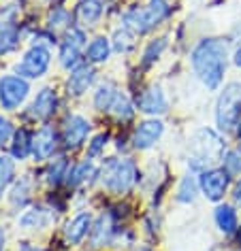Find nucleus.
Returning <instances> with one entry per match:
<instances>
[{
  "label": "nucleus",
  "instance_id": "obj_1",
  "mask_svg": "<svg viewBox=\"0 0 241 251\" xmlns=\"http://www.w3.org/2000/svg\"><path fill=\"white\" fill-rule=\"evenodd\" d=\"M228 43L222 39H203L190 53L194 75L207 90H218L224 81Z\"/></svg>",
  "mask_w": 241,
  "mask_h": 251
},
{
  "label": "nucleus",
  "instance_id": "obj_2",
  "mask_svg": "<svg viewBox=\"0 0 241 251\" xmlns=\"http://www.w3.org/2000/svg\"><path fill=\"white\" fill-rule=\"evenodd\" d=\"M100 181H103L105 190H109L111 194H122L130 192L139 181V168L132 160L128 158H111L107 160L103 168H100Z\"/></svg>",
  "mask_w": 241,
  "mask_h": 251
},
{
  "label": "nucleus",
  "instance_id": "obj_3",
  "mask_svg": "<svg viewBox=\"0 0 241 251\" xmlns=\"http://www.w3.org/2000/svg\"><path fill=\"white\" fill-rule=\"evenodd\" d=\"M241 119V83L231 81L220 92L215 102V124L222 132H231L239 126Z\"/></svg>",
  "mask_w": 241,
  "mask_h": 251
},
{
  "label": "nucleus",
  "instance_id": "obj_4",
  "mask_svg": "<svg viewBox=\"0 0 241 251\" xmlns=\"http://www.w3.org/2000/svg\"><path fill=\"white\" fill-rule=\"evenodd\" d=\"M171 13V7L167 0H150L148 7L141 9H130L124 15V26L130 28L132 32L145 34L150 30H154L158 24L164 22Z\"/></svg>",
  "mask_w": 241,
  "mask_h": 251
},
{
  "label": "nucleus",
  "instance_id": "obj_5",
  "mask_svg": "<svg viewBox=\"0 0 241 251\" xmlns=\"http://www.w3.org/2000/svg\"><path fill=\"white\" fill-rule=\"evenodd\" d=\"M52 66V51L47 45L36 43L17 62V75L24 79H41Z\"/></svg>",
  "mask_w": 241,
  "mask_h": 251
},
{
  "label": "nucleus",
  "instance_id": "obj_6",
  "mask_svg": "<svg viewBox=\"0 0 241 251\" xmlns=\"http://www.w3.org/2000/svg\"><path fill=\"white\" fill-rule=\"evenodd\" d=\"M30 94L28 79L20 77V75H4L0 77V106L4 111H17L26 102Z\"/></svg>",
  "mask_w": 241,
  "mask_h": 251
},
{
  "label": "nucleus",
  "instance_id": "obj_7",
  "mask_svg": "<svg viewBox=\"0 0 241 251\" xmlns=\"http://www.w3.org/2000/svg\"><path fill=\"white\" fill-rule=\"evenodd\" d=\"M203 139L201 141V134L196 132L192 136V164L194 168H203L205 164H211L222 155V145L220 136L213 132V130H203Z\"/></svg>",
  "mask_w": 241,
  "mask_h": 251
},
{
  "label": "nucleus",
  "instance_id": "obj_8",
  "mask_svg": "<svg viewBox=\"0 0 241 251\" xmlns=\"http://www.w3.org/2000/svg\"><path fill=\"white\" fill-rule=\"evenodd\" d=\"M231 187V175L224 168H207L199 177V190L207 200L220 202Z\"/></svg>",
  "mask_w": 241,
  "mask_h": 251
},
{
  "label": "nucleus",
  "instance_id": "obj_9",
  "mask_svg": "<svg viewBox=\"0 0 241 251\" xmlns=\"http://www.w3.org/2000/svg\"><path fill=\"white\" fill-rule=\"evenodd\" d=\"M92 124L84 115H68L62 126V143L66 149H79L86 143Z\"/></svg>",
  "mask_w": 241,
  "mask_h": 251
},
{
  "label": "nucleus",
  "instance_id": "obj_10",
  "mask_svg": "<svg viewBox=\"0 0 241 251\" xmlns=\"http://www.w3.org/2000/svg\"><path fill=\"white\" fill-rule=\"evenodd\" d=\"M84 43H86L84 30H79V28L68 30L64 43L60 45V55H58L62 68H68V71L77 68L79 60H81V47H84Z\"/></svg>",
  "mask_w": 241,
  "mask_h": 251
},
{
  "label": "nucleus",
  "instance_id": "obj_11",
  "mask_svg": "<svg viewBox=\"0 0 241 251\" xmlns=\"http://www.w3.org/2000/svg\"><path fill=\"white\" fill-rule=\"evenodd\" d=\"M164 134V124L158 122V119H145L135 128L132 132V147L139 149V151H145V149L154 147L160 136Z\"/></svg>",
  "mask_w": 241,
  "mask_h": 251
},
{
  "label": "nucleus",
  "instance_id": "obj_12",
  "mask_svg": "<svg viewBox=\"0 0 241 251\" xmlns=\"http://www.w3.org/2000/svg\"><path fill=\"white\" fill-rule=\"evenodd\" d=\"M137 109L141 113H148V115H162V113L169 111L167 94L162 92L160 85H150L148 90H143L141 96H139Z\"/></svg>",
  "mask_w": 241,
  "mask_h": 251
},
{
  "label": "nucleus",
  "instance_id": "obj_13",
  "mask_svg": "<svg viewBox=\"0 0 241 251\" xmlns=\"http://www.w3.org/2000/svg\"><path fill=\"white\" fill-rule=\"evenodd\" d=\"M58 149V134L52 126H43L32 139V158L36 162H45Z\"/></svg>",
  "mask_w": 241,
  "mask_h": 251
},
{
  "label": "nucleus",
  "instance_id": "obj_14",
  "mask_svg": "<svg viewBox=\"0 0 241 251\" xmlns=\"http://www.w3.org/2000/svg\"><path fill=\"white\" fill-rule=\"evenodd\" d=\"M96 81V71L92 66H77L73 68L71 77L66 81V92L68 96H84V94L90 90L92 83Z\"/></svg>",
  "mask_w": 241,
  "mask_h": 251
},
{
  "label": "nucleus",
  "instance_id": "obj_15",
  "mask_svg": "<svg viewBox=\"0 0 241 251\" xmlns=\"http://www.w3.org/2000/svg\"><path fill=\"white\" fill-rule=\"evenodd\" d=\"M58 109V96H56V90L52 87H43V90L36 94V98L32 100V104H30V115L34 119H41V122H45L49 119Z\"/></svg>",
  "mask_w": 241,
  "mask_h": 251
},
{
  "label": "nucleus",
  "instance_id": "obj_16",
  "mask_svg": "<svg viewBox=\"0 0 241 251\" xmlns=\"http://www.w3.org/2000/svg\"><path fill=\"white\" fill-rule=\"evenodd\" d=\"M92 232V215L90 213H77L64 226V238L68 245H79Z\"/></svg>",
  "mask_w": 241,
  "mask_h": 251
},
{
  "label": "nucleus",
  "instance_id": "obj_17",
  "mask_svg": "<svg viewBox=\"0 0 241 251\" xmlns=\"http://www.w3.org/2000/svg\"><path fill=\"white\" fill-rule=\"evenodd\" d=\"M75 15L81 26H94L103 17V0H79Z\"/></svg>",
  "mask_w": 241,
  "mask_h": 251
},
{
  "label": "nucleus",
  "instance_id": "obj_18",
  "mask_svg": "<svg viewBox=\"0 0 241 251\" xmlns=\"http://www.w3.org/2000/svg\"><path fill=\"white\" fill-rule=\"evenodd\" d=\"M213 222L218 226L220 232L224 234H233L239 228V219H237V211L231 204H218L213 211Z\"/></svg>",
  "mask_w": 241,
  "mask_h": 251
},
{
  "label": "nucleus",
  "instance_id": "obj_19",
  "mask_svg": "<svg viewBox=\"0 0 241 251\" xmlns=\"http://www.w3.org/2000/svg\"><path fill=\"white\" fill-rule=\"evenodd\" d=\"M49 222H52V215H49L45 209L36 206V209L24 211L20 219H17V226H20L22 230H43Z\"/></svg>",
  "mask_w": 241,
  "mask_h": 251
},
{
  "label": "nucleus",
  "instance_id": "obj_20",
  "mask_svg": "<svg viewBox=\"0 0 241 251\" xmlns=\"http://www.w3.org/2000/svg\"><path fill=\"white\" fill-rule=\"evenodd\" d=\"M32 139L34 134L26 128H20L13 134V143H11V153H13L15 160H26L28 155H32Z\"/></svg>",
  "mask_w": 241,
  "mask_h": 251
},
{
  "label": "nucleus",
  "instance_id": "obj_21",
  "mask_svg": "<svg viewBox=\"0 0 241 251\" xmlns=\"http://www.w3.org/2000/svg\"><path fill=\"white\" fill-rule=\"evenodd\" d=\"M96 175H98V168L94 166V162L92 160H86V162H81V164L71 168L66 183L73 185V187H79V185H84V183H90L92 177H96Z\"/></svg>",
  "mask_w": 241,
  "mask_h": 251
},
{
  "label": "nucleus",
  "instance_id": "obj_22",
  "mask_svg": "<svg viewBox=\"0 0 241 251\" xmlns=\"http://www.w3.org/2000/svg\"><path fill=\"white\" fill-rule=\"evenodd\" d=\"M111 41L107 39V36H96L90 45L86 49V58L88 62H92V64H103V62L109 60L111 55Z\"/></svg>",
  "mask_w": 241,
  "mask_h": 251
},
{
  "label": "nucleus",
  "instance_id": "obj_23",
  "mask_svg": "<svg viewBox=\"0 0 241 251\" xmlns=\"http://www.w3.org/2000/svg\"><path fill=\"white\" fill-rule=\"evenodd\" d=\"M32 190H34V183H32V179H30V175H24V177L17 181V185L13 187V192H11L9 202L22 209V206L28 204L30 196H32Z\"/></svg>",
  "mask_w": 241,
  "mask_h": 251
},
{
  "label": "nucleus",
  "instance_id": "obj_24",
  "mask_svg": "<svg viewBox=\"0 0 241 251\" xmlns=\"http://www.w3.org/2000/svg\"><path fill=\"white\" fill-rule=\"evenodd\" d=\"M116 96H118L116 85L113 83H100L96 87V92H94V106H96L98 111H109Z\"/></svg>",
  "mask_w": 241,
  "mask_h": 251
},
{
  "label": "nucleus",
  "instance_id": "obj_25",
  "mask_svg": "<svg viewBox=\"0 0 241 251\" xmlns=\"http://www.w3.org/2000/svg\"><path fill=\"white\" fill-rule=\"evenodd\" d=\"M196 194H199V181H196L194 177H190V175H186L181 181H180V187H177V202L181 204H190L196 200Z\"/></svg>",
  "mask_w": 241,
  "mask_h": 251
},
{
  "label": "nucleus",
  "instance_id": "obj_26",
  "mask_svg": "<svg viewBox=\"0 0 241 251\" xmlns=\"http://www.w3.org/2000/svg\"><path fill=\"white\" fill-rule=\"evenodd\" d=\"M109 113L116 119H120V122H126V119H130L132 115H135V106H132L130 98L126 96V94L118 92V96H116V100H113Z\"/></svg>",
  "mask_w": 241,
  "mask_h": 251
},
{
  "label": "nucleus",
  "instance_id": "obj_27",
  "mask_svg": "<svg viewBox=\"0 0 241 251\" xmlns=\"http://www.w3.org/2000/svg\"><path fill=\"white\" fill-rule=\"evenodd\" d=\"M17 45H20V30L11 24L0 28V55L11 53L13 49H17Z\"/></svg>",
  "mask_w": 241,
  "mask_h": 251
},
{
  "label": "nucleus",
  "instance_id": "obj_28",
  "mask_svg": "<svg viewBox=\"0 0 241 251\" xmlns=\"http://www.w3.org/2000/svg\"><path fill=\"white\" fill-rule=\"evenodd\" d=\"M15 179V162L9 155H0V198L9 190V185Z\"/></svg>",
  "mask_w": 241,
  "mask_h": 251
},
{
  "label": "nucleus",
  "instance_id": "obj_29",
  "mask_svg": "<svg viewBox=\"0 0 241 251\" xmlns=\"http://www.w3.org/2000/svg\"><path fill=\"white\" fill-rule=\"evenodd\" d=\"M68 160L66 158H58L54 160V164L47 168V183L49 185H58L64 179H68Z\"/></svg>",
  "mask_w": 241,
  "mask_h": 251
},
{
  "label": "nucleus",
  "instance_id": "obj_30",
  "mask_svg": "<svg viewBox=\"0 0 241 251\" xmlns=\"http://www.w3.org/2000/svg\"><path fill=\"white\" fill-rule=\"evenodd\" d=\"M113 49L116 51H122V53H128L130 49H135V34H132L130 28L122 26L113 34Z\"/></svg>",
  "mask_w": 241,
  "mask_h": 251
},
{
  "label": "nucleus",
  "instance_id": "obj_31",
  "mask_svg": "<svg viewBox=\"0 0 241 251\" xmlns=\"http://www.w3.org/2000/svg\"><path fill=\"white\" fill-rule=\"evenodd\" d=\"M164 47H167V39H156V41H151L148 49H145V53H143V66H150V64H154V62L160 58V53L164 51Z\"/></svg>",
  "mask_w": 241,
  "mask_h": 251
},
{
  "label": "nucleus",
  "instance_id": "obj_32",
  "mask_svg": "<svg viewBox=\"0 0 241 251\" xmlns=\"http://www.w3.org/2000/svg\"><path fill=\"white\" fill-rule=\"evenodd\" d=\"M222 162H224V171L228 175H239L241 173V153L239 151H228V153H224Z\"/></svg>",
  "mask_w": 241,
  "mask_h": 251
},
{
  "label": "nucleus",
  "instance_id": "obj_33",
  "mask_svg": "<svg viewBox=\"0 0 241 251\" xmlns=\"http://www.w3.org/2000/svg\"><path fill=\"white\" fill-rule=\"evenodd\" d=\"M68 13L64 9H54V13H52V17H49V26H52L54 30H64L66 26H68Z\"/></svg>",
  "mask_w": 241,
  "mask_h": 251
},
{
  "label": "nucleus",
  "instance_id": "obj_34",
  "mask_svg": "<svg viewBox=\"0 0 241 251\" xmlns=\"http://www.w3.org/2000/svg\"><path fill=\"white\" fill-rule=\"evenodd\" d=\"M107 141H109V136H107V134H96L92 139L90 145H88V155H90V158H94V155H100V153H103V149H105V145H107Z\"/></svg>",
  "mask_w": 241,
  "mask_h": 251
},
{
  "label": "nucleus",
  "instance_id": "obj_35",
  "mask_svg": "<svg viewBox=\"0 0 241 251\" xmlns=\"http://www.w3.org/2000/svg\"><path fill=\"white\" fill-rule=\"evenodd\" d=\"M13 134H15V130H13V126H11V122L7 117L0 115V145L9 143L11 139H13Z\"/></svg>",
  "mask_w": 241,
  "mask_h": 251
},
{
  "label": "nucleus",
  "instance_id": "obj_36",
  "mask_svg": "<svg viewBox=\"0 0 241 251\" xmlns=\"http://www.w3.org/2000/svg\"><path fill=\"white\" fill-rule=\"evenodd\" d=\"M4 245H7V232L4 228H0V251H4Z\"/></svg>",
  "mask_w": 241,
  "mask_h": 251
},
{
  "label": "nucleus",
  "instance_id": "obj_37",
  "mask_svg": "<svg viewBox=\"0 0 241 251\" xmlns=\"http://www.w3.org/2000/svg\"><path fill=\"white\" fill-rule=\"evenodd\" d=\"M20 251H43V249H39V247H32V245H28V243H24L22 245V249Z\"/></svg>",
  "mask_w": 241,
  "mask_h": 251
},
{
  "label": "nucleus",
  "instance_id": "obj_38",
  "mask_svg": "<svg viewBox=\"0 0 241 251\" xmlns=\"http://www.w3.org/2000/svg\"><path fill=\"white\" fill-rule=\"evenodd\" d=\"M235 64H237V66H241V49H239L237 53H235Z\"/></svg>",
  "mask_w": 241,
  "mask_h": 251
},
{
  "label": "nucleus",
  "instance_id": "obj_39",
  "mask_svg": "<svg viewBox=\"0 0 241 251\" xmlns=\"http://www.w3.org/2000/svg\"><path fill=\"white\" fill-rule=\"evenodd\" d=\"M237 241H239V245H241V228H239V234H237Z\"/></svg>",
  "mask_w": 241,
  "mask_h": 251
}]
</instances>
